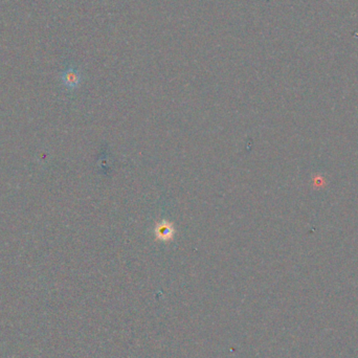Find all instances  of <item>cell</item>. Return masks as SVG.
Listing matches in <instances>:
<instances>
[{
    "label": "cell",
    "instance_id": "1",
    "mask_svg": "<svg viewBox=\"0 0 358 358\" xmlns=\"http://www.w3.org/2000/svg\"><path fill=\"white\" fill-rule=\"evenodd\" d=\"M62 81L67 88H75L81 82V75L75 68L69 67L62 74Z\"/></svg>",
    "mask_w": 358,
    "mask_h": 358
},
{
    "label": "cell",
    "instance_id": "2",
    "mask_svg": "<svg viewBox=\"0 0 358 358\" xmlns=\"http://www.w3.org/2000/svg\"><path fill=\"white\" fill-rule=\"evenodd\" d=\"M155 235L161 241H169L174 236V228L170 222H160L155 228Z\"/></svg>",
    "mask_w": 358,
    "mask_h": 358
}]
</instances>
